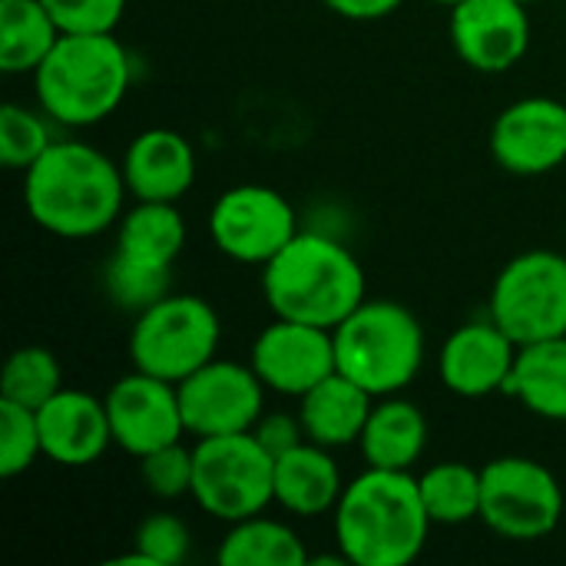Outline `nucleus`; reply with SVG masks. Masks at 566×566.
Returning <instances> with one entry per match:
<instances>
[{
    "mask_svg": "<svg viewBox=\"0 0 566 566\" xmlns=\"http://www.w3.org/2000/svg\"><path fill=\"white\" fill-rule=\"evenodd\" d=\"M126 192L123 166L76 139H56L23 172V206L56 239H93L113 229Z\"/></svg>",
    "mask_w": 566,
    "mask_h": 566,
    "instance_id": "f257e3e1",
    "label": "nucleus"
},
{
    "mask_svg": "<svg viewBox=\"0 0 566 566\" xmlns=\"http://www.w3.org/2000/svg\"><path fill=\"white\" fill-rule=\"evenodd\" d=\"M332 514L338 554L355 566H408L434 527L411 471L368 468L345 484Z\"/></svg>",
    "mask_w": 566,
    "mask_h": 566,
    "instance_id": "f03ea898",
    "label": "nucleus"
},
{
    "mask_svg": "<svg viewBox=\"0 0 566 566\" xmlns=\"http://www.w3.org/2000/svg\"><path fill=\"white\" fill-rule=\"evenodd\" d=\"M262 292L275 318L318 328L342 325L368 298L361 262L352 249L318 232H298L262 265Z\"/></svg>",
    "mask_w": 566,
    "mask_h": 566,
    "instance_id": "7ed1b4c3",
    "label": "nucleus"
},
{
    "mask_svg": "<svg viewBox=\"0 0 566 566\" xmlns=\"http://www.w3.org/2000/svg\"><path fill=\"white\" fill-rule=\"evenodd\" d=\"M129 83L133 60L113 33H63L33 73L40 109L76 129L109 119Z\"/></svg>",
    "mask_w": 566,
    "mask_h": 566,
    "instance_id": "20e7f679",
    "label": "nucleus"
},
{
    "mask_svg": "<svg viewBox=\"0 0 566 566\" xmlns=\"http://www.w3.org/2000/svg\"><path fill=\"white\" fill-rule=\"evenodd\" d=\"M335 332L338 371L375 398L401 395L421 371L424 328L395 298H365Z\"/></svg>",
    "mask_w": 566,
    "mask_h": 566,
    "instance_id": "39448f33",
    "label": "nucleus"
},
{
    "mask_svg": "<svg viewBox=\"0 0 566 566\" xmlns=\"http://www.w3.org/2000/svg\"><path fill=\"white\" fill-rule=\"evenodd\" d=\"M189 497L222 524L262 514L275 504V458L252 431L196 438Z\"/></svg>",
    "mask_w": 566,
    "mask_h": 566,
    "instance_id": "423d86ee",
    "label": "nucleus"
},
{
    "mask_svg": "<svg viewBox=\"0 0 566 566\" xmlns=\"http://www.w3.org/2000/svg\"><path fill=\"white\" fill-rule=\"evenodd\" d=\"M222 322L202 295H166L143 308L129 332L133 368L179 385L216 358Z\"/></svg>",
    "mask_w": 566,
    "mask_h": 566,
    "instance_id": "0eeeda50",
    "label": "nucleus"
},
{
    "mask_svg": "<svg viewBox=\"0 0 566 566\" xmlns=\"http://www.w3.org/2000/svg\"><path fill=\"white\" fill-rule=\"evenodd\" d=\"M488 315L517 345L566 335V255L554 249L514 255L494 279Z\"/></svg>",
    "mask_w": 566,
    "mask_h": 566,
    "instance_id": "6e6552de",
    "label": "nucleus"
},
{
    "mask_svg": "<svg viewBox=\"0 0 566 566\" xmlns=\"http://www.w3.org/2000/svg\"><path fill=\"white\" fill-rule=\"evenodd\" d=\"M560 517L564 488L547 464L507 454L481 468V521L504 541H541Z\"/></svg>",
    "mask_w": 566,
    "mask_h": 566,
    "instance_id": "1a4fd4ad",
    "label": "nucleus"
},
{
    "mask_svg": "<svg viewBox=\"0 0 566 566\" xmlns=\"http://www.w3.org/2000/svg\"><path fill=\"white\" fill-rule=\"evenodd\" d=\"M209 235L226 259L242 265H265L298 235V219L279 189L242 182L212 202Z\"/></svg>",
    "mask_w": 566,
    "mask_h": 566,
    "instance_id": "9d476101",
    "label": "nucleus"
},
{
    "mask_svg": "<svg viewBox=\"0 0 566 566\" xmlns=\"http://www.w3.org/2000/svg\"><path fill=\"white\" fill-rule=\"evenodd\" d=\"M265 385L252 365L212 358L179 381V405L186 434H239L252 431L265 411Z\"/></svg>",
    "mask_w": 566,
    "mask_h": 566,
    "instance_id": "9b49d317",
    "label": "nucleus"
},
{
    "mask_svg": "<svg viewBox=\"0 0 566 566\" xmlns=\"http://www.w3.org/2000/svg\"><path fill=\"white\" fill-rule=\"evenodd\" d=\"M106 415L113 428V444L136 461L149 451L182 441L186 421L179 405V385L163 381L133 368L106 391Z\"/></svg>",
    "mask_w": 566,
    "mask_h": 566,
    "instance_id": "f8f14e48",
    "label": "nucleus"
},
{
    "mask_svg": "<svg viewBox=\"0 0 566 566\" xmlns=\"http://www.w3.org/2000/svg\"><path fill=\"white\" fill-rule=\"evenodd\" d=\"M249 355V365L255 368L262 385L285 398H302L318 381L338 371L335 332L292 318H275L272 325H265Z\"/></svg>",
    "mask_w": 566,
    "mask_h": 566,
    "instance_id": "ddd939ff",
    "label": "nucleus"
},
{
    "mask_svg": "<svg viewBox=\"0 0 566 566\" xmlns=\"http://www.w3.org/2000/svg\"><path fill=\"white\" fill-rule=\"evenodd\" d=\"M491 156L511 176H544L566 163V106L554 96H524L491 126Z\"/></svg>",
    "mask_w": 566,
    "mask_h": 566,
    "instance_id": "4468645a",
    "label": "nucleus"
},
{
    "mask_svg": "<svg viewBox=\"0 0 566 566\" xmlns=\"http://www.w3.org/2000/svg\"><path fill=\"white\" fill-rule=\"evenodd\" d=\"M531 7L521 0H464L451 7V43L478 73H507L531 46Z\"/></svg>",
    "mask_w": 566,
    "mask_h": 566,
    "instance_id": "2eb2a0df",
    "label": "nucleus"
},
{
    "mask_svg": "<svg viewBox=\"0 0 566 566\" xmlns=\"http://www.w3.org/2000/svg\"><path fill=\"white\" fill-rule=\"evenodd\" d=\"M521 345L488 315L454 328L438 355L441 385L458 398H488L507 388Z\"/></svg>",
    "mask_w": 566,
    "mask_h": 566,
    "instance_id": "dca6fc26",
    "label": "nucleus"
},
{
    "mask_svg": "<svg viewBox=\"0 0 566 566\" xmlns=\"http://www.w3.org/2000/svg\"><path fill=\"white\" fill-rule=\"evenodd\" d=\"M36 424L43 458L60 468H90L113 444L106 401L90 391L60 388L50 401L36 408Z\"/></svg>",
    "mask_w": 566,
    "mask_h": 566,
    "instance_id": "f3484780",
    "label": "nucleus"
},
{
    "mask_svg": "<svg viewBox=\"0 0 566 566\" xmlns=\"http://www.w3.org/2000/svg\"><path fill=\"white\" fill-rule=\"evenodd\" d=\"M123 179L133 199L179 202L196 182V153L176 129H143L123 153Z\"/></svg>",
    "mask_w": 566,
    "mask_h": 566,
    "instance_id": "a211bd4d",
    "label": "nucleus"
},
{
    "mask_svg": "<svg viewBox=\"0 0 566 566\" xmlns=\"http://www.w3.org/2000/svg\"><path fill=\"white\" fill-rule=\"evenodd\" d=\"M375 401L378 398L365 391L358 381H352L348 375L342 371L328 375L325 381H318L312 391L298 398V418L305 438L332 451L358 444Z\"/></svg>",
    "mask_w": 566,
    "mask_h": 566,
    "instance_id": "6ab92c4d",
    "label": "nucleus"
},
{
    "mask_svg": "<svg viewBox=\"0 0 566 566\" xmlns=\"http://www.w3.org/2000/svg\"><path fill=\"white\" fill-rule=\"evenodd\" d=\"M345 491L332 448L302 441L275 458V504L295 517H318L335 511Z\"/></svg>",
    "mask_w": 566,
    "mask_h": 566,
    "instance_id": "aec40b11",
    "label": "nucleus"
},
{
    "mask_svg": "<svg viewBox=\"0 0 566 566\" xmlns=\"http://www.w3.org/2000/svg\"><path fill=\"white\" fill-rule=\"evenodd\" d=\"M358 448L368 468L411 471L428 448V418L408 398H398V395L378 398L368 415Z\"/></svg>",
    "mask_w": 566,
    "mask_h": 566,
    "instance_id": "412c9836",
    "label": "nucleus"
},
{
    "mask_svg": "<svg viewBox=\"0 0 566 566\" xmlns=\"http://www.w3.org/2000/svg\"><path fill=\"white\" fill-rule=\"evenodd\" d=\"M504 391L537 418L566 421V335L521 345Z\"/></svg>",
    "mask_w": 566,
    "mask_h": 566,
    "instance_id": "4be33fe9",
    "label": "nucleus"
},
{
    "mask_svg": "<svg viewBox=\"0 0 566 566\" xmlns=\"http://www.w3.org/2000/svg\"><path fill=\"white\" fill-rule=\"evenodd\" d=\"M182 249H186V222L179 202L136 199V206L119 216L113 252L146 265L172 269Z\"/></svg>",
    "mask_w": 566,
    "mask_h": 566,
    "instance_id": "5701e85b",
    "label": "nucleus"
},
{
    "mask_svg": "<svg viewBox=\"0 0 566 566\" xmlns=\"http://www.w3.org/2000/svg\"><path fill=\"white\" fill-rule=\"evenodd\" d=\"M60 27L43 0H0V70L36 73L60 40Z\"/></svg>",
    "mask_w": 566,
    "mask_h": 566,
    "instance_id": "b1692460",
    "label": "nucleus"
},
{
    "mask_svg": "<svg viewBox=\"0 0 566 566\" xmlns=\"http://www.w3.org/2000/svg\"><path fill=\"white\" fill-rule=\"evenodd\" d=\"M219 564L222 566H305L308 551L305 541L282 521H272L262 514H252L245 521L229 524L222 544H219Z\"/></svg>",
    "mask_w": 566,
    "mask_h": 566,
    "instance_id": "393cba45",
    "label": "nucleus"
},
{
    "mask_svg": "<svg viewBox=\"0 0 566 566\" xmlns=\"http://www.w3.org/2000/svg\"><path fill=\"white\" fill-rule=\"evenodd\" d=\"M431 524L461 527L481 517V471L464 461H444L418 478Z\"/></svg>",
    "mask_w": 566,
    "mask_h": 566,
    "instance_id": "a878e982",
    "label": "nucleus"
},
{
    "mask_svg": "<svg viewBox=\"0 0 566 566\" xmlns=\"http://www.w3.org/2000/svg\"><path fill=\"white\" fill-rule=\"evenodd\" d=\"M60 388H63V368H60L56 355L43 345H23L3 365L0 398H7V401L40 408Z\"/></svg>",
    "mask_w": 566,
    "mask_h": 566,
    "instance_id": "bb28decb",
    "label": "nucleus"
},
{
    "mask_svg": "<svg viewBox=\"0 0 566 566\" xmlns=\"http://www.w3.org/2000/svg\"><path fill=\"white\" fill-rule=\"evenodd\" d=\"M169 285H172V269L146 265L119 252H113L106 262V292L126 312L139 315L143 308L156 305L159 298L169 295Z\"/></svg>",
    "mask_w": 566,
    "mask_h": 566,
    "instance_id": "cd10ccee",
    "label": "nucleus"
},
{
    "mask_svg": "<svg viewBox=\"0 0 566 566\" xmlns=\"http://www.w3.org/2000/svg\"><path fill=\"white\" fill-rule=\"evenodd\" d=\"M43 116L30 106H20V103L0 106V163L7 169L27 172L56 143L50 136V126Z\"/></svg>",
    "mask_w": 566,
    "mask_h": 566,
    "instance_id": "c85d7f7f",
    "label": "nucleus"
},
{
    "mask_svg": "<svg viewBox=\"0 0 566 566\" xmlns=\"http://www.w3.org/2000/svg\"><path fill=\"white\" fill-rule=\"evenodd\" d=\"M43 454L36 408L0 398V478H20Z\"/></svg>",
    "mask_w": 566,
    "mask_h": 566,
    "instance_id": "c756f323",
    "label": "nucleus"
},
{
    "mask_svg": "<svg viewBox=\"0 0 566 566\" xmlns=\"http://www.w3.org/2000/svg\"><path fill=\"white\" fill-rule=\"evenodd\" d=\"M192 551L189 524L176 514H149L136 534H133V554L119 564L146 566H176L182 564Z\"/></svg>",
    "mask_w": 566,
    "mask_h": 566,
    "instance_id": "7c9ffc66",
    "label": "nucleus"
},
{
    "mask_svg": "<svg viewBox=\"0 0 566 566\" xmlns=\"http://www.w3.org/2000/svg\"><path fill=\"white\" fill-rule=\"evenodd\" d=\"M139 478L146 491L159 501H179L192 494V448L182 441L166 444L139 458Z\"/></svg>",
    "mask_w": 566,
    "mask_h": 566,
    "instance_id": "2f4dec72",
    "label": "nucleus"
},
{
    "mask_svg": "<svg viewBox=\"0 0 566 566\" xmlns=\"http://www.w3.org/2000/svg\"><path fill=\"white\" fill-rule=\"evenodd\" d=\"M60 33H113L126 0H43Z\"/></svg>",
    "mask_w": 566,
    "mask_h": 566,
    "instance_id": "473e14b6",
    "label": "nucleus"
},
{
    "mask_svg": "<svg viewBox=\"0 0 566 566\" xmlns=\"http://www.w3.org/2000/svg\"><path fill=\"white\" fill-rule=\"evenodd\" d=\"M252 434H255V441L272 458H279V454L298 448L302 441H308L305 438V428H302V418L298 415H289V411H262V418L255 421Z\"/></svg>",
    "mask_w": 566,
    "mask_h": 566,
    "instance_id": "72a5a7b5",
    "label": "nucleus"
},
{
    "mask_svg": "<svg viewBox=\"0 0 566 566\" xmlns=\"http://www.w3.org/2000/svg\"><path fill=\"white\" fill-rule=\"evenodd\" d=\"M322 3L345 20H381L391 17L405 0H322Z\"/></svg>",
    "mask_w": 566,
    "mask_h": 566,
    "instance_id": "f704fd0d",
    "label": "nucleus"
},
{
    "mask_svg": "<svg viewBox=\"0 0 566 566\" xmlns=\"http://www.w3.org/2000/svg\"><path fill=\"white\" fill-rule=\"evenodd\" d=\"M434 3H441V7H448V10H451V7H458V3H464V0H434Z\"/></svg>",
    "mask_w": 566,
    "mask_h": 566,
    "instance_id": "c9c22d12",
    "label": "nucleus"
},
{
    "mask_svg": "<svg viewBox=\"0 0 566 566\" xmlns=\"http://www.w3.org/2000/svg\"><path fill=\"white\" fill-rule=\"evenodd\" d=\"M521 3H527V7H531V3H541V0H521Z\"/></svg>",
    "mask_w": 566,
    "mask_h": 566,
    "instance_id": "e433bc0d",
    "label": "nucleus"
}]
</instances>
